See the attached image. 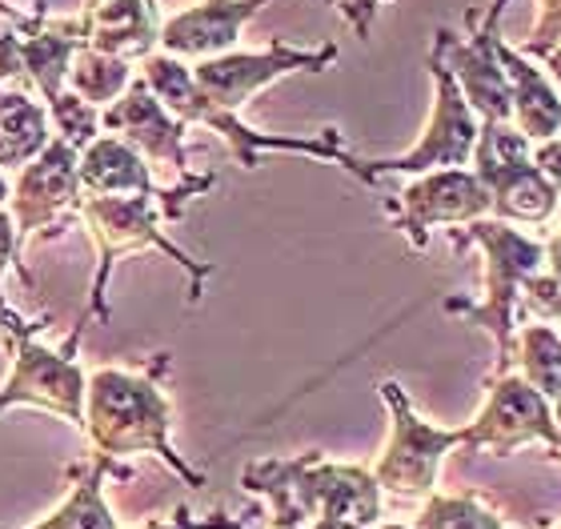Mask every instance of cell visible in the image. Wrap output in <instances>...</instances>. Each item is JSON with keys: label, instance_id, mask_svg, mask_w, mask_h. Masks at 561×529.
Returning <instances> with one entry per match:
<instances>
[{"label": "cell", "instance_id": "1", "mask_svg": "<svg viewBox=\"0 0 561 529\" xmlns=\"http://www.w3.org/2000/svg\"><path fill=\"white\" fill-rule=\"evenodd\" d=\"M169 373V353H157L140 373L129 369H96L84 389V434L96 453L129 458L152 453L193 490L205 485V473L188 465L173 449V401L164 393L161 377Z\"/></svg>", "mask_w": 561, "mask_h": 529}, {"label": "cell", "instance_id": "2", "mask_svg": "<svg viewBox=\"0 0 561 529\" xmlns=\"http://www.w3.org/2000/svg\"><path fill=\"white\" fill-rule=\"evenodd\" d=\"M241 485L270 502L273 529H309L317 521H353L374 529L381 518V490L374 473L325 461L321 453L253 461L241 473Z\"/></svg>", "mask_w": 561, "mask_h": 529}, {"label": "cell", "instance_id": "3", "mask_svg": "<svg viewBox=\"0 0 561 529\" xmlns=\"http://www.w3.org/2000/svg\"><path fill=\"white\" fill-rule=\"evenodd\" d=\"M454 245H481L485 253V297L481 301H461V297H449L445 301V313H457V318H469L473 325L490 330L497 337V365H493V377L510 373V361H514V325H517V301H522V289L534 273H541L546 265V245L534 241V237L517 233L505 221H469L461 233L454 229Z\"/></svg>", "mask_w": 561, "mask_h": 529}, {"label": "cell", "instance_id": "4", "mask_svg": "<svg viewBox=\"0 0 561 529\" xmlns=\"http://www.w3.org/2000/svg\"><path fill=\"white\" fill-rule=\"evenodd\" d=\"M145 84L161 96V105L173 113L176 120H188V125H209L213 133H221L233 157L245 169H253L261 161V153H309V157H325V161H341L357 176V161H353L345 149H341V137L333 129L321 137V141H305V137H270V133H257L241 125L237 113L213 105L209 96L201 93L193 72L173 57H149V69H145Z\"/></svg>", "mask_w": 561, "mask_h": 529}, {"label": "cell", "instance_id": "5", "mask_svg": "<svg viewBox=\"0 0 561 529\" xmlns=\"http://www.w3.org/2000/svg\"><path fill=\"white\" fill-rule=\"evenodd\" d=\"M89 309L81 313V321L72 325L65 349H45L36 342V333H9L12 369L9 381L0 386V413L12 405H33V410H48L65 417L72 425H84V389H89V373L77 361V345L81 333L89 325Z\"/></svg>", "mask_w": 561, "mask_h": 529}, {"label": "cell", "instance_id": "6", "mask_svg": "<svg viewBox=\"0 0 561 529\" xmlns=\"http://www.w3.org/2000/svg\"><path fill=\"white\" fill-rule=\"evenodd\" d=\"M473 173L490 188V212H497V221L541 225L558 212V188L534 165V141H526L514 125H481Z\"/></svg>", "mask_w": 561, "mask_h": 529}, {"label": "cell", "instance_id": "7", "mask_svg": "<svg viewBox=\"0 0 561 529\" xmlns=\"http://www.w3.org/2000/svg\"><path fill=\"white\" fill-rule=\"evenodd\" d=\"M381 398L393 413V434L374 470V482L381 494L401 502H425L437 485V470L449 449L466 446V429H437L410 405L398 381H381Z\"/></svg>", "mask_w": 561, "mask_h": 529}, {"label": "cell", "instance_id": "8", "mask_svg": "<svg viewBox=\"0 0 561 529\" xmlns=\"http://www.w3.org/2000/svg\"><path fill=\"white\" fill-rule=\"evenodd\" d=\"M433 84H437V101H433L430 129L413 145L405 157H389V161H357V176L365 185H377L386 173H433V169H461L473 161V145H478L481 120L469 108V101L457 89L454 72L442 60L430 57Z\"/></svg>", "mask_w": 561, "mask_h": 529}, {"label": "cell", "instance_id": "9", "mask_svg": "<svg viewBox=\"0 0 561 529\" xmlns=\"http://www.w3.org/2000/svg\"><path fill=\"white\" fill-rule=\"evenodd\" d=\"M77 149L69 141H48L41 157L24 165L21 181L9 193V212L16 225V257L28 253L36 237L57 233L72 212L81 209V176Z\"/></svg>", "mask_w": 561, "mask_h": 529}, {"label": "cell", "instance_id": "10", "mask_svg": "<svg viewBox=\"0 0 561 529\" xmlns=\"http://www.w3.org/2000/svg\"><path fill=\"white\" fill-rule=\"evenodd\" d=\"M529 441H546L561 453V429L553 425L550 401L522 373H497L485 410L466 425V449H490L493 458H510Z\"/></svg>", "mask_w": 561, "mask_h": 529}, {"label": "cell", "instance_id": "11", "mask_svg": "<svg viewBox=\"0 0 561 529\" xmlns=\"http://www.w3.org/2000/svg\"><path fill=\"white\" fill-rule=\"evenodd\" d=\"M490 188L481 185L478 173L469 169H433L421 173L413 185H405L393 200H386L389 217L401 233L410 237V245H430L433 225H469L490 212Z\"/></svg>", "mask_w": 561, "mask_h": 529}, {"label": "cell", "instance_id": "12", "mask_svg": "<svg viewBox=\"0 0 561 529\" xmlns=\"http://www.w3.org/2000/svg\"><path fill=\"white\" fill-rule=\"evenodd\" d=\"M333 57H337L333 45L309 53V48H289L285 41H273L265 53H221V57L201 60L197 69H193V81H197V89L209 96L213 105L237 113L249 96L265 89L270 81H277V77H285L293 69H321Z\"/></svg>", "mask_w": 561, "mask_h": 529}, {"label": "cell", "instance_id": "13", "mask_svg": "<svg viewBox=\"0 0 561 529\" xmlns=\"http://www.w3.org/2000/svg\"><path fill=\"white\" fill-rule=\"evenodd\" d=\"M105 129L121 133V141H129L133 149L185 173V120H176L161 101H152L145 81H133L129 96L108 108Z\"/></svg>", "mask_w": 561, "mask_h": 529}, {"label": "cell", "instance_id": "14", "mask_svg": "<svg viewBox=\"0 0 561 529\" xmlns=\"http://www.w3.org/2000/svg\"><path fill=\"white\" fill-rule=\"evenodd\" d=\"M265 0H205L197 9L181 12L164 24L161 45L173 57H221L237 45L245 21L261 9Z\"/></svg>", "mask_w": 561, "mask_h": 529}, {"label": "cell", "instance_id": "15", "mask_svg": "<svg viewBox=\"0 0 561 529\" xmlns=\"http://www.w3.org/2000/svg\"><path fill=\"white\" fill-rule=\"evenodd\" d=\"M69 478H72L69 497H65L48 518H41L28 529H117V518H113V509H108L105 485H108V478L129 482L133 478L129 465L117 458H108V453H96L93 461L72 465Z\"/></svg>", "mask_w": 561, "mask_h": 529}, {"label": "cell", "instance_id": "16", "mask_svg": "<svg viewBox=\"0 0 561 529\" xmlns=\"http://www.w3.org/2000/svg\"><path fill=\"white\" fill-rule=\"evenodd\" d=\"M497 60L510 81V96H514V129L526 141H553L561 133V93L541 69H534L517 48H510L497 36Z\"/></svg>", "mask_w": 561, "mask_h": 529}, {"label": "cell", "instance_id": "17", "mask_svg": "<svg viewBox=\"0 0 561 529\" xmlns=\"http://www.w3.org/2000/svg\"><path fill=\"white\" fill-rule=\"evenodd\" d=\"M77 176H81L84 197H125V193H149L157 197L161 188L152 185L149 165L140 153L121 137H93L77 157Z\"/></svg>", "mask_w": 561, "mask_h": 529}, {"label": "cell", "instance_id": "18", "mask_svg": "<svg viewBox=\"0 0 561 529\" xmlns=\"http://www.w3.org/2000/svg\"><path fill=\"white\" fill-rule=\"evenodd\" d=\"M48 145L45 108L21 93L0 96V169H24Z\"/></svg>", "mask_w": 561, "mask_h": 529}, {"label": "cell", "instance_id": "19", "mask_svg": "<svg viewBox=\"0 0 561 529\" xmlns=\"http://www.w3.org/2000/svg\"><path fill=\"white\" fill-rule=\"evenodd\" d=\"M522 377L538 389L541 398H561V337L550 325H526L522 337H514Z\"/></svg>", "mask_w": 561, "mask_h": 529}, {"label": "cell", "instance_id": "20", "mask_svg": "<svg viewBox=\"0 0 561 529\" xmlns=\"http://www.w3.org/2000/svg\"><path fill=\"white\" fill-rule=\"evenodd\" d=\"M413 529H505V521L481 506L478 494H430Z\"/></svg>", "mask_w": 561, "mask_h": 529}, {"label": "cell", "instance_id": "21", "mask_svg": "<svg viewBox=\"0 0 561 529\" xmlns=\"http://www.w3.org/2000/svg\"><path fill=\"white\" fill-rule=\"evenodd\" d=\"M69 81L77 84V96L89 101V105L93 101H113L129 81V65L121 57H108V53H84V65L69 69Z\"/></svg>", "mask_w": 561, "mask_h": 529}, {"label": "cell", "instance_id": "22", "mask_svg": "<svg viewBox=\"0 0 561 529\" xmlns=\"http://www.w3.org/2000/svg\"><path fill=\"white\" fill-rule=\"evenodd\" d=\"M137 529H245L241 518H229V514H209V518H197L188 514V506H176L169 518H152Z\"/></svg>", "mask_w": 561, "mask_h": 529}, {"label": "cell", "instance_id": "23", "mask_svg": "<svg viewBox=\"0 0 561 529\" xmlns=\"http://www.w3.org/2000/svg\"><path fill=\"white\" fill-rule=\"evenodd\" d=\"M534 165L550 176V185L561 193V141H558V137H553V141H538V145H534Z\"/></svg>", "mask_w": 561, "mask_h": 529}, {"label": "cell", "instance_id": "24", "mask_svg": "<svg viewBox=\"0 0 561 529\" xmlns=\"http://www.w3.org/2000/svg\"><path fill=\"white\" fill-rule=\"evenodd\" d=\"M546 65H550V69H546V77L553 81V89H561V45L553 48V53H546Z\"/></svg>", "mask_w": 561, "mask_h": 529}, {"label": "cell", "instance_id": "25", "mask_svg": "<svg viewBox=\"0 0 561 529\" xmlns=\"http://www.w3.org/2000/svg\"><path fill=\"white\" fill-rule=\"evenodd\" d=\"M550 410H553V425L561 429V398H553V401H550Z\"/></svg>", "mask_w": 561, "mask_h": 529}, {"label": "cell", "instance_id": "26", "mask_svg": "<svg viewBox=\"0 0 561 529\" xmlns=\"http://www.w3.org/2000/svg\"><path fill=\"white\" fill-rule=\"evenodd\" d=\"M9 200V185H4V176H0V205Z\"/></svg>", "mask_w": 561, "mask_h": 529}, {"label": "cell", "instance_id": "27", "mask_svg": "<svg viewBox=\"0 0 561 529\" xmlns=\"http://www.w3.org/2000/svg\"><path fill=\"white\" fill-rule=\"evenodd\" d=\"M381 529H413V526H398V521H393V526H381Z\"/></svg>", "mask_w": 561, "mask_h": 529}, {"label": "cell", "instance_id": "28", "mask_svg": "<svg viewBox=\"0 0 561 529\" xmlns=\"http://www.w3.org/2000/svg\"><path fill=\"white\" fill-rule=\"evenodd\" d=\"M558 465H561V453H558Z\"/></svg>", "mask_w": 561, "mask_h": 529}, {"label": "cell", "instance_id": "29", "mask_svg": "<svg viewBox=\"0 0 561 529\" xmlns=\"http://www.w3.org/2000/svg\"><path fill=\"white\" fill-rule=\"evenodd\" d=\"M558 337H561V333H558Z\"/></svg>", "mask_w": 561, "mask_h": 529}, {"label": "cell", "instance_id": "30", "mask_svg": "<svg viewBox=\"0 0 561 529\" xmlns=\"http://www.w3.org/2000/svg\"><path fill=\"white\" fill-rule=\"evenodd\" d=\"M558 529H561V526H558Z\"/></svg>", "mask_w": 561, "mask_h": 529}]
</instances>
